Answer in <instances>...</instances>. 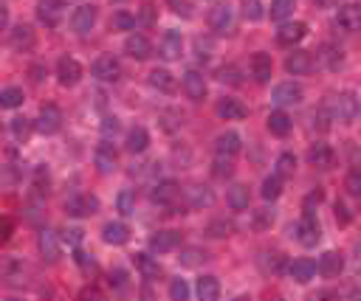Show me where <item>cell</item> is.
Returning a JSON list of instances; mask_svg holds the SVG:
<instances>
[{
  "label": "cell",
  "mask_w": 361,
  "mask_h": 301,
  "mask_svg": "<svg viewBox=\"0 0 361 301\" xmlns=\"http://www.w3.org/2000/svg\"><path fill=\"white\" fill-rule=\"evenodd\" d=\"M90 74H94L99 82H118V76H122V65H118V59L113 54H102V56L94 59Z\"/></svg>",
  "instance_id": "cell-1"
},
{
  "label": "cell",
  "mask_w": 361,
  "mask_h": 301,
  "mask_svg": "<svg viewBox=\"0 0 361 301\" xmlns=\"http://www.w3.org/2000/svg\"><path fill=\"white\" fill-rule=\"evenodd\" d=\"M355 115H358V99H355L353 90H347V93L336 96V102H333V118H336V122L353 124Z\"/></svg>",
  "instance_id": "cell-2"
},
{
  "label": "cell",
  "mask_w": 361,
  "mask_h": 301,
  "mask_svg": "<svg viewBox=\"0 0 361 301\" xmlns=\"http://www.w3.org/2000/svg\"><path fill=\"white\" fill-rule=\"evenodd\" d=\"M65 212L71 217H90L99 212V200L94 194H74L65 200Z\"/></svg>",
  "instance_id": "cell-3"
},
{
  "label": "cell",
  "mask_w": 361,
  "mask_h": 301,
  "mask_svg": "<svg viewBox=\"0 0 361 301\" xmlns=\"http://www.w3.org/2000/svg\"><path fill=\"white\" fill-rule=\"evenodd\" d=\"M293 231H296V239H299V243H302L305 248H313V245L319 243V236H322V234H319V223H316V217H313L311 212L302 214V220L296 223Z\"/></svg>",
  "instance_id": "cell-4"
},
{
  "label": "cell",
  "mask_w": 361,
  "mask_h": 301,
  "mask_svg": "<svg viewBox=\"0 0 361 301\" xmlns=\"http://www.w3.org/2000/svg\"><path fill=\"white\" fill-rule=\"evenodd\" d=\"M56 79H59V85H63V87H74L82 79V65L76 63L74 56H63L56 63Z\"/></svg>",
  "instance_id": "cell-5"
},
{
  "label": "cell",
  "mask_w": 361,
  "mask_h": 301,
  "mask_svg": "<svg viewBox=\"0 0 361 301\" xmlns=\"http://www.w3.org/2000/svg\"><path fill=\"white\" fill-rule=\"evenodd\" d=\"M59 127H63V110L56 104H45L37 118V130L43 135H54V133H59Z\"/></svg>",
  "instance_id": "cell-6"
},
{
  "label": "cell",
  "mask_w": 361,
  "mask_h": 301,
  "mask_svg": "<svg viewBox=\"0 0 361 301\" xmlns=\"http://www.w3.org/2000/svg\"><path fill=\"white\" fill-rule=\"evenodd\" d=\"M63 12H65V3L63 0H40L37 6V20L48 28H56L59 20H63Z\"/></svg>",
  "instance_id": "cell-7"
},
{
  "label": "cell",
  "mask_w": 361,
  "mask_h": 301,
  "mask_svg": "<svg viewBox=\"0 0 361 301\" xmlns=\"http://www.w3.org/2000/svg\"><path fill=\"white\" fill-rule=\"evenodd\" d=\"M0 279H3L6 285H12V287L25 285V265L20 259H14V256L3 259L0 262Z\"/></svg>",
  "instance_id": "cell-8"
},
{
  "label": "cell",
  "mask_w": 361,
  "mask_h": 301,
  "mask_svg": "<svg viewBox=\"0 0 361 301\" xmlns=\"http://www.w3.org/2000/svg\"><path fill=\"white\" fill-rule=\"evenodd\" d=\"M37 245H40V254L48 265L59 262V254H63V248H59V236L51 231V228H43L40 231V239H37Z\"/></svg>",
  "instance_id": "cell-9"
},
{
  "label": "cell",
  "mask_w": 361,
  "mask_h": 301,
  "mask_svg": "<svg viewBox=\"0 0 361 301\" xmlns=\"http://www.w3.org/2000/svg\"><path fill=\"white\" fill-rule=\"evenodd\" d=\"M94 25H96V6L85 3V6H79V9L71 14V28H74L76 34H87Z\"/></svg>",
  "instance_id": "cell-10"
},
{
  "label": "cell",
  "mask_w": 361,
  "mask_h": 301,
  "mask_svg": "<svg viewBox=\"0 0 361 301\" xmlns=\"http://www.w3.org/2000/svg\"><path fill=\"white\" fill-rule=\"evenodd\" d=\"M316 270H319V274H322L324 279H336V276L342 274V270H344V256L336 254V251H327V254H322Z\"/></svg>",
  "instance_id": "cell-11"
},
{
  "label": "cell",
  "mask_w": 361,
  "mask_h": 301,
  "mask_svg": "<svg viewBox=\"0 0 361 301\" xmlns=\"http://www.w3.org/2000/svg\"><path fill=\"white\" fill-rule=\"evenodd\" d=\"M336 23H339V28H342V32H347V34H355L358 28H361V9H358L355 3H347V6H342V9H339V14H336Z\"/></svg>",
  "instance_id": "cell-12"
},
{
  "label": "cell",
  "mask_w": 361,
  "mask_h": 301,
  "mask_svg": "<svg viewBox=\"0 0 361 301\" xmlns=\"http://www.w3.org/2000/svg\"><path fill=\"white\" fill-rule=\"evenodd\" d=\"M311 68H313V56L308 51H293L285 59V71L293 76H305V74H311Z\"/></svg>",
  "instance_id": "cell-13"
},
{
  "label": "cell",
  "mask_w": 361,
  "mask_h": 301,
  "mask_svg": "<svg viewBox=\"0 0 361 301\" xmlns=\"http://www.w3.org/2000/svg\"><path fill=\"white\" fill-rule=\"evenodd\" d=\"M274 99L280 107H285V104H299L302 102V87L299 85H293V82H282V85H277L274 87Z\"/></svg>",
  "instance_id": "cell-14"
},
{
  "label": "cell",
  "mask_w": 361,
  "mask_h": 301,
  "mask_svg": "<svg viewBox=\"0 0 361 301\" xmlns=\"http://www.w3.org/2000/svg\"><path fill=\"white\" fill-rule=\"evenodd\" d=\"M184 93L192 102H203L206 99V79H203V74H198V71H187L184 74Z\"/></svg>",
  "instance_id": "cell-15"
},
{
  "label": "cell",
  "mask_w": 361,
  "mask_h": 301,
  "mask_svg": "<svg viewBox=\"0 0 361 301\" xmlns=\"http://www.w3.org/2000/svg\"><path fill=\"white\" fill-rule=\"evenodd\" d=\"M234 23V14L229 6H215L212 12H209V28H212L215 34H226L229 28Z\"/></svg>",
  "instance_id": "cell-16"
},
{
  "label": "cell",
  "mask_w": 361,
  "mask_h": 301,
  "mask_svg": "<svg viewBox=\"0 0 361 301\" xmlns=\"http://www.w3.org/2000/svg\"><path fill=\"white\" fill-rule=\"evenodd\" d=\"M180 245V234L178 231H158L149 236V248L158 251V254H167V251H175Z\"/></svg>",
  "instance_id": "cell-17"
},
{
  "label": "cell",
  "mask_w": 361,
  "mask_h": 301,
  "mask_svg": "<svg viewBox=\"0 0 361 301\" xmlns=\"http://www.w3.org/2000/svg\"><path fill=\"white\" fill-rule=\"evenodd\" d=\"M96 166H99V172L102 175H110L113 169H116V164H118V155H116V149H113V144H107V141H102L99 146H96Z\"/></svg>",
  "instance_id": "cell-18"
},
{
  "label": "cell",
  "mask_w": 361,
  "mask_h": 301,
  "mask_svg": "<svg viewBox=\"0 0 361 301\" xmlns=\"http://www.w3.org/2000/svg\"><path fill=\"white\" fill-rule=\"evenodd\" d=\"M240 135L237 133H223V135H218V141H215V155H220V158H234L237 153H240Z\"/></svg>",
  "instance_id": "cell-19"
},
{
  "label": "cell",
  "mask_w": 361,
  "mask_h": 301,
  "mask_svg": "<svg viewBox=\"0 0 361 301\" xmlns=\"http://www.w3.org/2000/svg\"><path fill=\"white\" fill-rule=\"evenodd\" d=\"M178 183H175V180H161V183H156L153 186V194H149V197H153V203H158V205H172L175 200H178Z\"/></svg>",
  "instance_id": "cell-20"
},
{
  "label": "cell",
  "mask_w": 361,
  "mask_h": 301,
  "mask_svg": "<svg viewBox=\"0 0 361 301\" xmlns=\"http://www.w3.org/2000/svg\"><path fill=\"white\" fill-rule=\"evenodd\" d=\"M187 203H189L192 208H209V205H215V192L209 189V186L195 183V186L187 189Z\"/></svg>",
  "instance_id": "cell-21"
},
{
  "label": "cell",
  "mask_w": 361,
  "mask_h": 301,
  "mask_svg": "<svg viewBox=\"0 0 361 301\" xmlns=\"http://www.w3.org/2000/svg\"><path fill=\"white\" fill-rule=\"evenodd\" d=\"M313 274H316V265H313L311 259H293V262L288 265V276H291L293 282H299V285L311 282Z\"/></svg>",
  "instance_id": "cell-22"
},
{
  "label": "cell",
  "mask_w": 361,
  "mask_h": 301,
  "mask_svg": "<svg viewBox=\"0 0 361 301\" xmlns=\"http://www.w3.org/2000/svg\"><path fill=\"white\" fill-rule=\"evenodd\" d=\"M308 161L316 169H330V166H333V161H336V155H333V149H330L327 144H313L308 149Z\"/></svg>",
  "instance_id": "cell-23"
},
{
  "label": "cell",
  "mask_w": 361,
  "mask_h": 301,
  "mask_svg": "<svg viewBox=\"0 0 361 301\" xmlns=\"http://www.w3.org/2000/svg\"><path fill=\"white\" fill-rule=\"evenodd\" d=\"M308 34V25L305 23H285L280 32H277V43L280 45H293V43H299Z\"/></svg>",
  "instance_id": "cell-24"
},
{
  "label": "cell",
  "mask_w": 361,
  "mask_h": 301,
  "mask_svg": "<svg viewBox=\"0 0 361 301\" xmlns=\"http://www.w3.org/2000/svg\"><path fill=\"white\" fill-rule=\"evenodd\" d=\"M271 74H274V63H271V56L268 54H254V59H251V76L260 85H265L271 79Z\"/></svg>",
  "instance_id": "cell-25"
},
{
  "label": "cell",
  "mask_w": 361,
  "mask_h": 301,
  "mask_svg": "<svg viewBox=\"0 0 361 301\" xmlns=\"http://www.w3.org/2000/svg\"><path fill=\"white\" fill-rule=\"evenodd\" d=\"M9 43H12V48H14V51H28V48L34 45V28L20 23V25L14 28V32H12Z\"/></svg>",
  "instance_id": "cell-26"
},
{
  "label": "cell",
  "mask_w": 361,
  "mask_h": 301,
  "mask_svg": "<svg viewBox=\"0 0 361 301\" xmlns=\"http://www.w3.org/2000/svg\"><path fill=\"white\" fill-rule=\"evenodd\" d=\"M180 51H184V37H180V32H167L164 40H161V56L164 59H178Z\"/></svg>",
  "instance_id": "cell-27"
},
{
  "label": "cell",
  "mask_w": 361,
  "mask_h": 301,
  "mask_svg": "<svg viewBox=\"0 0 361 301\" xmlns=\"http://www.w3.org/2000/svg\"><path fill=\"white\" fill-rule=\"evenodd\" d=\"M102 236H105V243L107 245H125L127 239H130V231L125 223H107L102 228Z\"/></svg>",
  "instance_id": "cell-28"
},
{
  "label": "cell",
  "mask_w": 361,
  "mask_h": 301,
  "mask_svg": "<svg viewBox=\"0 0 361 301\" xmlns=\"http://www.w3.org/2000/svg\"><path fill=\"white\" fill-rule=\"evenodd\" d=\"M125 51H127L133 59H147L149 54H153V45H149V40L141 37V34H130L127 43H125Z\"/></svg>",
  "instance_id": "cell-29"
},
{
  "label": "cell",
  "mask_w": 361,
  "mask_h": 301,
  "mask_svg": "<svg viewBox=\"0 0 361 301\" xmlns=\"http://www.w3.org/2000/svg\"><path fill=\"white\" fill-rule=\"evenodd\" d=\"M218 115L226 118V122H237V118H246L249 110H246L243 104H240L237 99H223V102L218 104Z\"/></svg>",
  "instance_id": "cell-30"
},
{
  "label": "cell",
  "mask_w": 361,
  "mask_h": 301,
  "mask_svg": "<svg viewBox=\"0 0 361 301\" xmlns=\"http://www.w3.org/2000/svg\"><path fill=\"white\" fill-rule=\"evenodd\" d=\"M195 293H198L200 301H218V296H220V285H218L215 276H200Z\"/></svg>",
  "instance_id": "cell-31"
},
{
  "label": "cell",
  "mask_w": 361,
  "mask_h": 301,
  "mask_svg": "<svg viewBox=\"0 0 361 301\" xmlns=\"http://www.w3.org/2000/svg\"><path fill=\"white\" fill-rule=\"evenodd\" d=\"M133 262H136V267H138V274H141L144 279H156V276L161 274V267H158V262H156L153 256H147V254H136V256H133Z\"/></svg>",
  "instance_id": "cell-32"
},
{
  "label": "cell",
  "mask_w": 361,
  "mask_h": 301,
  "mask_svg": "<svg viewBox=\"0 0 361 301\" xmlns=\"http://www.w3.org/2000/svg\"><path fill=\"white\" fill-rule=\"evenodd\" d=\"M149 85H153L156 90H161V93H172L175 90V76L164 68H156L153 74H149Z\"/></svg>",
  "instance_id": "cell-33"
},
{
  "label": "cell",
  "mask_w": 361,
  "mask_h": 301,
  "mask_svg": "<svg viewBox=\"0 0 361 301\" xmlns=\"http://www.w3.org/2000/svg\"><path fill=\"white\" fill-rule=\"evenodd\" d=\"M268 130L274 133V135H288V133H291V118H288V113H282V110L271 113V115H268Z\"/></svg>",
  "instance_id": "cell-34"
},
{
  "label": "cell",
  "mask_w": 361,
  "mask_h": 301,
  "mask_svg": "<svg viewBox=\"0 0 361 301\" xmlns=\"http://www.w3.org/2000/svg\"><path fill=\"white\" fill-rule=\"evenodd\" d=\"M147 144H149L147 130H144V127H133V130H130V135H127V149H130V153H133V155L144 153Z\"/></svg>",
  "instance_id": "cell-35"
},
{
  "label": "cell",
  "mask_w": 361,
  "mask_h": 301,
  "mask_svg": "<svg viewBox=\"0 0 361 301\" xmlns=\"http://www.w3.org/2000/svg\"><path fill=\"white\" fill-rule=\"evenodd\" d=\"M206 234H209V236H215V239H223V236L234 234V223L226 220V217H218V220H212V223L206 225Z\"/></svg>",
  "instance_id": "cell-36"
},
{
  "label": "cell",
  "mask_w": 361,
  "mask_h": 301,
  "mask_svg": "<svg viewBox=\"0 0 361 301\" xmlns=\"http://www.w3.org/2000/svg\"><path fill=\"white\" fill-rule=\"evenodd\" d=\"M226 200H229V205L234 208V212H243V208H249V189L246 186H231Z\"/></svg>",
  "instance_id": "cell-37"
},
{
  "label": "cell",
  "mask_w": 361,
  "mask_h": 301,
  "mask_svg": "<svg viewBox=\"0 0 361 301\" xmlns=\"http://www.w3.org/2000/svg\"><path fill=\"white\" fill-rule=\"evenodd\" d=\"M282 194V177L280 175H268L262 180V197L265 200H277Z\"/></svg>",
  "instance_id": "cell-38"
},
{
  "label": "cell",
  "mask_w": 361,
  "mask_h": 301,
  "mask_svg": "<svg viewBox=\"0 0 361 301\" xmlns=\"http://www.w3.org/2000/svg\"><path fill=\"white\" fill-rule=\"evenodd\" d=\"M23 104V90L20 87H6L0 93V110H12V107H20Z\"/></svg>",
  "instance_id": "cell-39"
},
{
  "label": "cell",
  "mask_w": 361,
  "mask_h": 301,
  "mask_svg": "<svg viewBox=\"0 0 361 301\" xmlns=\"http://www.w3.org/2000/svg\"><path fill=\"white\" fill-rule=\"evenodd\" d=\"M133 25H136V17L127 14V12H116L110 17V28H113V32H130Z\"/></svg>",
  "instance_id": "cell-40"
},
{
  "label": "cell",
  "mask_w": 361,
  "mask_h": 301,
  "mask_svg": "<svg viewBox=\"0 0 361 301\" xmlns=\"http://www.w3.org/2000/svg\"><path fill=\"white\" fill-rule=\"evenodd\" d=\"M296 6V0H274L271 3V20H285Z\"/></svg>",
  "instance_id": "cell-41"
},
{
  "label": "cell",
  "mask_w": 361,
  "mask_h": 301,
  "mask_svg": "<svg viewBox=\"0 0 361 301\" xmlns=\"http://www.w3.org/2000/svg\"><path fill=\"white\" fill-rule=\"evenodd\" d=\"M178 259H180V265H184V267H195V265H200L206 259V251H200V248H184Z\"/></svg>",
  "instance_id": "cell-42"
},
{
  "label": "cell",
  "mask_w": 361,
  "mask_h": 301,
  "mask_svg": "<svg viewBox=\"0 0 361 301\" xmlns=\"http://www.w3.org/2000/svg\"><path fill=\"white\" fill-rule=\"evenodd\" d=\"M116 205H118V212H122L125 217H127V214H133V212H136V194H133L130 189H125L122 194L116 197Z\"/></svg>",
  "instance_id": "cell-43"
},
{
  "label": "cell",
  "mask_w": 361,
  "mask_h": 301,
  "mask_svg": "<svg viewBox=\"0 0 361 301\" xmlns=\"http://www.w3.org/2000/svg\"><path fill=\"white\" fill-rule=\"evenodd\" d=\"M293 169H296V158H293L291 153H282V155L277 158V175H280V177H288V175H293Z\"/></svg>",
  "instance_id": "cell-44"
},
{
  "label": "cell",
  "mask_w": 361,
  "mask_h": 301,
  "mask_svg": "<svg viewBox=\"0 0 361 301\" xmlns=\"http://www.w3.org/2000/svg\"><path fill=\"white\" fill-rule=\"evenodd\" d=\"M12 133L17 141H25L28 133H32V122H28V118H12Z\"/></svg>",
  "instance_id": "cell-45"
},
{
  "label": "cell",
  "mask_w": 361,
  "mask_h": 301,
  "mask_svg": "<svg viewBox=\"0 0 361 301\" xmlns=\"http://www.w3.org/2000/svg\"><path fill=\"white\" fill-rule=\"evenodd\" d=\"M262 3L260 0H243V17L246 20H262Z\"/></svg>",
  "instance_id": "cell-46"
},
{
  "label": "cell",
  "mask_w": 361,
  "mask_h": 301,
  "mask_svg": "<svg viewBox=\"0 0 361 301\" xmlns=\"http://www.w3.org/2000/svg\"><path fill=\"white\" fill-rule=\"evenodd\" d=\"M324 65H327L330 71H339V68L344 65V56H342V48H327V54H324Z\"/></svg>",
  "instance_id": "cell-47"
},
{
  "label": "cell",
  "mask_w": 361,
  "mask_h": 301,
  "mask_svg": "<svg viewBox=\"0 0 361 301\" xmlns=\"http://www.w3.org/2000/svg\"><path fill=\"white\" fill-rule=\"evenodd\" d=\"M169 296H172L175 301H187V298H189V287H187V282H184V279H175V282L169 285Z\"/></svg>",
  "instance_id": "cell-48"
},
{
  "label": "cell",
  "mask_w": 361,
  "mask_h": 301,
  "mask_svg": "<svg viewBox=\"0 0 361 301\" xmlns=\"http://www.w3.org/2000/svg\"><path fill=\"white\" fill-rule=\"evenodd\" d=\"M344 189H347L353 197H358V194H361V175H358L355 169L347 175V180H344Z\"/></svg>",
  "instance_id": "cell-49"
},
{
  "label": "cell",
  "mask_w": 361,
  "mask_h": 301,
  "mask_svg": "<svg viewBox=\"0 0 361 301\" xmlns=\"http://www.w3.org/2000/svg\"><path fill=\"white\" fill-rule=\"evenodd\" d=\"M14 234V223L9 217H0V245H6Z\"/></svg>",
  "instance_id": "cell-50"
},
{
  "label": "cell",
  "mask_w": 361,
  "mask_h": 301,
  "mask_svg": "<svg viewBox=\"0 0 361 301\" xmlns=\"http://www.w3.org/2000/svg\"><path fill=\"white\" fill-rule=\"evenodd\" d=\"M167 3H169V9L175 14H184V17L192 14V3H189V0H167Z\"/></svg>",
  "instance_id": "cell-51"
},
{
  "label": "cell",
  "mask_w": 361,
  "mask_h": 301,
  "mask_svg": "<svg viewBox=\"0 0 361 301\" xmlns=\"http://www.w3.org/2000/svg\"><path fill=\"white\" fill-rule=\"evenodd\" d=\"M138 23H141V25H153V23H156V6H153V3H144V6H141Z\"/></svg>",
  "instance_id": "cell-52"
},
{
  "label": "cell",
  "mask_w": 361,
  "mask_h": 301,
  "mask_svg": "<svg viewBox=\"0 0 361 301\" xmlns=\"http://www.w3.org/2000/svg\"><path fill=\"white\" fill-rule=\"evenodd\" d=\"M215 175L218 177H229L231 175V158H215Z\"/></svg>",
  "instance_id": "cell-53"
},
{
  "label": "cell",
  "mask_w": 361,
  "mask_h": 301,
  "mask_svg": "<svg viewBox=\"0 0 361 301\" xmlns=\"http://www.w3.org/2000/svg\"><path fill=\"white\" fill-rule=\"evenodd\" d=\"M336 220H339V225H350V220H353L350 208H347L342 200H336Z\"/></svg>",
  "instance_id": "cell-54"
},
{
  "label": "cell",
  "mask_w": 361,
  "mask_h": 301,
  "mask_svg": "<svg viewBox=\"0 0 361 301\" xmlns=\"http://www.w3.org/2000/svg\"><path fill=\"white\" fill-rule=\"evenodd\" d=\"M218 76H220V82L240 85V71H237V68H231V65H229V68H220V74H218Z\"/></svg>",
  "instance_id": "cell-55"
},
{
  "label": "cell",
  "mask_w": 361,
  "mask_h": 301,
  "mask_svg": "<svg viewBox=\"0 0 361 301\" xmlns=\"http://www.w3.org/2000/svg\"><path fill=\"white\" fill-rule=\"evenodd\" d=\"M34 186H37L40 192L48 189V172H45V166H37V169H34Z\"/></svg>",
  "instance_id": "cell-56"
},
{
  "label": "cell",
  "mask_w": 361,
  "mask_h": 301,
  "mask_svg": "<svg viewBox=\"0 0 361 301\" xmlns=\"http://www.w3.org/2000/svg\"><path fill=\"white\" fill-rule=\"evenodd\" d=\"M110 285L113 287H125L127 285V270H113V274H110Z\"/></svg>",
  "instance_id": "cell-57"
},
{
  "label": "cell",
  "mask_w": 361,
  "mask_h": 301,
  "mask_svg": "<svg viewBox=\"0 0 361 301\" xmlns=\"http://www.w3.org/2000/svg\"><path fill=\"white\" fill-rule=\"evenodd\" d=\"M102 133H105V138H107V135H116V133H118V118H105Z\"/></svg>",
  "instance_id": "cell-58"
},
{
  "label": "cell",
  "mask_w": 361,
  "mask_h": 301,
  "mask_svg": "<svg viewBox=\"0 0 361 301\" xmlns=\"http://www.w3.org/2000/svg\"><path fill=\"white\" fill-rule=\"evenodd\" d=\"M65 239H68L71 245H79V243H82V231H79V228H68V231H65Z\"/></svg>",
  "instance_id": "cell-59"
},
{
  "label": "cell",
  "mask_w": 361,
  "mask_h": 301,
  "mask_svg": "<svg viewBox=\"0 0 361 301\" xmlns=\"http://www.w3.org/2000/svg\"><path fill=\"white\" fill-rule=\"evenodd\" d=\"M76 262H79L85 270H96V262H94V259H87L82 251H76Z\"/></svg>",
  "instance_id": "cell-60"
},
{
  "label": "cell",
  "mask_w": 361,
  "mask_h": 301,
  "mask_svg": "<svg viewBox=\"0 0 361 301\" xmlns=\"http://www.w3.org/2000/svg\"><path fill=\"white\" fill-rule=\"evenodd\" d=\"M6 25H9V9H6L3 3H0V32H3Z\"/></svg>",
  "instance_id": "cell-61"
},
{
  "label": "cell",
  "mask_w": 361,
  "mask_h": 301,
  "mask_svg": "<svg viewBox=\"0 0 361 301\" xmlns=\"http://www.w3.org/2000/svg\"><path fill=\"white\" fill-rule=\"evenodd\" d=\"M32 79H34V82H40V79H43V68H40V65H34V68H32Z\"/></svg>",
  "instance_id": "cell-62"
},
{
  "label": "cell",
  "mask_w": 361,
  "mask_h": 301,
  "mask_svg": "<svg viewBox=\"0 0 361 301\" xmlns=\"http://www.w3.org/2000/svg\"><path fill=\"white\" fill-rule=\"evenodd\" d=\"M319 6H330V3H336V0H316Z\"/></svg>",
  "instance_id": "cell-63"
},
{
  "label": "cell",
  "mask_w": 361,
  "mask_h": 301,
  "mask_svg": "<svg viewBox=\"0 0 361 301\" xmlns=\"http://www.w3.org/2000/svg\"><path fill=\"white\" fill-rule=\"evenodd\" d=\"M113 3H122V0H113Z\"/></svg>",
  "instance_id": "cell-64"
}]
</instances>
